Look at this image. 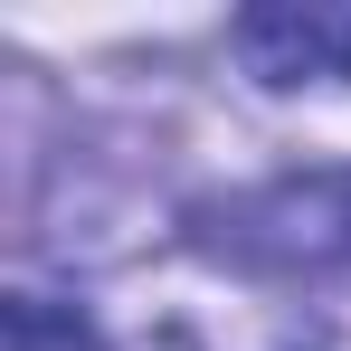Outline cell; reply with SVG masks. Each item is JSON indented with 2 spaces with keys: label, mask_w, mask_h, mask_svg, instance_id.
Masks as SVG:
<instances>
[{
  "label": "cell",
  "mask_w": 351,
  "mask_h": 351,
  "mask_svg": "<svg viewBox=\"0 0 351 351\" xmlns=\"http://www.w3.org/2000/svg\"><path fill=\"white\" fill-rule=\"evenodd\" d=\"M237 58L266 86H342L351 76V10H247Z\"/></svg>",
  "instance_id": "cell-1"
},
{
  "label": "cell",
  "mask_w": 351,
  "mask_h": 351,
  "mask_svg": "<svg viewBox=\"0 0 351 351\" xmlns=\"http://www.w3.org/2000/svg\"><path fill=\"white\" fill-rule=\"evenodd\" d=\"M332 199H342V247H351V180H342V190H332Z\"/></svg>",
  "instance_id": "cell-2"
}]
</instances>
